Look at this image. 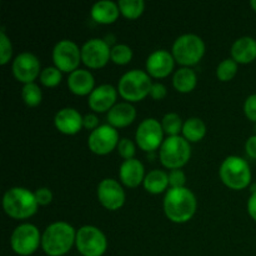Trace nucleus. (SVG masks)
<instances>
[{
  "instance_id": "obj_1",
  "label": "nucleus",
  "mask_w": 256,
  "mask_h": 256,
  "mask_svg": "<svg viewBox=\"0 0 256 256\" xmlns=\"http://www.w3.org/2000/svg\"><path fill=\"white\" fill-rule=\"evenodd\" d=\"M196 198L188 188H170L164 198V212L172 222L182 224L194 216L196 212Z\"/></svg>"
},
{
  "instance_id": "obj_2",
  "label": "nucleus",
  "mask_w": 256,
  "mask_h": 256,
  "mask_svg": "<svg viewBox=\"0 0 256 256\" xmlns=\"http://www.w3.org/2000/svg\"><path fill=\"white\" fill-rule=\"evenodd\" d=\"M76 232L66 222H54L48 225L42 235V248L49 256H62L72 249Z\"/></svg>"
},
{
  "instance_id": "obj_3",
  "label": "nucleus",
  "mask_w": 256,
  "mask_h": 256,
  "mask_svg": "<svg viewBox=\"0 0 256 256\" xmlns=\"http://www.w3.org/2000/svg\"><path fill=\"white\" fill-rule=\"evenodd\" d=\"M38 204L34 192L26 188L14 186L6 190L2 196V208L14 219H28L36 212Z\"/></svg>"
},
{
  "instance_id": "obj_4",
  "label": "nucleus",
  "mask_w": 256,
  "mask_h": 256,
  "mask_svg": "<svg viewBox=\"0 0 256 256\" xmlns=\"http://www.w3.org/2000/svg\"><path fill=\"white\" fill-rule=\"evenodd\" d=\"M222 182L230 189L242 190L249 186L252 182V169L242 158L230 155L222 160L219 169Z\"/></svg>"
},
{
  "instance_id": "obj_5",
  "label": "nucleus",
  "mask_w": 256,
  "mask_h": 256,
  "mask_svg": "<svg viewBox=\"0 0 256 256\" xmlns=\"http://www.w3.org/2000/svg\"><path fill=\"white\" fill-rule=\"evenodd\" d=\"M152 82L146 72L132 69L122 75L118 84V92L129 102H140L150 95Z\"/></svg>"
},
{
  "instance_id": "obj_6",
  "label": "nucleus",
  "mask_w": 256,
  "mask_h": 256,
  "mask_svg": "<svg viewBox=\"0 0 256 256\" xmlns=\"http://www.w3.org/2000/svg\"><path fill=\"white\" fill-rule=\"evenodd\" d=\"M205 52V42L199 35L186 32L175 39L172 54L179 64L184 66L194 65L199 62Z\"/></svg>"
},
{
  "instance_id": "obj_7",
  "label": "nucleus",
  "mask_w": 256,
  "mask_h": 256,
  "mask_svg": "<svg viewBox=\"0 0 256 256\" xmlns=\"http://www.w3.org/2000/svg\"><path fill=\"white\" fill-rule=\"evenodd\" d=\"M160 162L169 169H180L192 156L190 142L184 136H168L160 146Z\"/></svg>"
},
{
  "instance_id": "obj_8",
  "label": "nucleus",
  "mask_w": 256,
  "mask_h": 256,
  "mask_svg": "<svg viewBox=\"0 0 256 256\" xmlns=\"http://www.w3.org/2000/svg\"><path fill=\"white\" fill-rule=\"evenodd\" d=\"M75 245L82 256H102L108 249V240L99 228L84 225L76 232Z\"/></svg>"
},
{
  "instance_id": "obj_9",
  "label": "nucleus",
  "mask_w": 256,
  "mask_h": 256,
  "mask_svg": "<svg viewBox=\"0 0 256 256\" xmlns=\"http://www.w3.org/2000/svg\"><path fill=\"white\" fill-rule=\"evenodd\" d=\"M42 244V235L34 224L24 222L12 230L10 236V245L14 252L22 256L34 254Z\"/></svg>"
},
{
  "instance_id": "obj_10",
  "label": "nucleus",
  "mask_w": 256,
  "mask_h": 256,
  "mask_svg": "<svg viewBox=\"0 0 256 256\" xmlns=\"http://www.w3.org/2000/svg\"><path fill=\"white\" fill-rule=\"evenodd\" d=\"M52 60L58 69L65 72H72L79 66L82 49L72 40L62 39L52 48Z\"/></svg>"
},
{
  "instance_id": "obj_11",
  "label": "nucleus",
  "mask_w": 256,
  "mask_h": 256,
  "mask_svg": "<svg viewBox=\"0 0 256 256\" xmlns=\"http://www.w3.org/2000/svg\"><path fill=\"white\" fill-rule=\"evenodd\" d=\"M119 132L116 128L110 124L99 125L95 130L90 132L88 138V145L92 152L98 155H106L112 152L119 144Z\"/></svg>"
},
{
  "instance_id": "obj_12",
  "label": "nucleus",
  "mask_w": 256,
  "mask_h": 256,
  "mask_svg": "<svg viewBox=\"0 0 256 256\" xmlns=\"http://www.w3.org/2000/svg\"><path fill=\"white\" fill-rule=\"evenodd\" d=\"M164 136L162 122L154 118H146L139 124L135 134L138 145L145 152H154L159 146H162Z\"/></svg>"
},
{
  "instance_id": "obj_13",
  "label": "nucleus",
  "mask_w": 256,
  "mask_h": 256,
  "mask_svg": "<svg viewBox=\"0 0 256 256\" xmlns=\"http://www.w3.org/2000/svg\"><path fill=\"white\" fill-rule=\"evenodd\" d=\"M112 48L105 39L92 38L86 40L82 46V62L86 66L98 69L102 68L110 59Z\"/></svg>"
},
{
  "instance_id": "obj_14",
  "label": "nucleus",
  "mask_w": 256,
  "mask_h": 256,
  "mask_svg": "<svg viewBox=\"0 0 256 256\" xmlns=\"http://www.w3.org/2000/svg\"><path fill=\"white\" fill-rule=\"evenodd\" d=\"M100 204L108 210H118L124 205L125 192L118 180L106 178L99 182L96 189Z\"/></svg>"
},
{
  "instance_id": "obj_15",
  "label": "nucleus",
  "mask_w": 256,
  "mask_h": 256,
  "mask_svg": "<svg viewBox=\"0 0 256 256\" xmlns=\"http://www.w3.org/2000/svg\"><path fill=\"white\" fill-rule=\"evenodd\" d=\"M40 62L35 54L30 52H22L15 56L12 62V74L19 82L28 84L34 82L40 75Z\"/></svg>"
},
{
  "instance_id": "obj_16",
  "label": "nucleus",
  "mask_w": 256,
  "mask_h": 256,
  "mask_svg": "<svg viewBox=\"0 0 256 256\" xmlns=\"http://www.w3.org/2000/svg\"><path fill=\"white\" fill-rule=\"evenodd\" d=\"M174 64L175 59L169 50H154L146 59V72L154 78L168 76L174 69Z\"/></svg>"
},
{
  "instance_id": "obj_17",
  "label": "nucleus",
  "mask_w": 256,
  "mask_h": 256,
  "mask_svg": "<svg viewBox=\"0 0 256 256\" xmlns=\"http://www.w3.org/2000/svg\"><path fill=\"white\" fill-rule=\"evenodd\" d=\"M118 90L110 84H102L95 88L89 95V106L96 112H109L116 104Z\"/></svg>"
},
{
  "instance_id": "obj_18",
  "label": "nucleus",
  "mask_w": 256,
  "mask_h": 256,
  "mask_svg": "<svg viewBox=\"0 0 256 256\" xmlns=\"http://www.w3.org/2000/svg\"><path fill=\"white\" fill-rule=\"evenodd\" d=\"M82 118L74 108H62L55 114L54 124L62 134L74 135L82 128Z\"/></svg>"
},
{
  "instance_id": "obj_19",
  "label": "nucleus",
  "mask_w": 256,
  "mask_h": 256,
  "mask_svg": "<svg viewBox=\"0 0 256 256\" xmlns=\"http://www.w3.org/2000/svg\"><path fill=\"white\" fill-rule=\"evenodd\" d=\"M119 176L124 185L129 188H136L145 179L144 164L135 158L124 160L119 168Z\"/></svg>"
},
{
  "instance_id": "obj_20",
  "label": "nucleus",
  "mask_w": 256,
  "mask_h": 256,
  "mask_svg": "<svg viewBox=\"0 0 256 256\" xmlns=\"http://www.w3.org/2000/svg\"><path fill=\"white\" fill-rule=\"evenodd\" d=\"M108 122L114 128H124L132 124L136 118V109L129 102H116L108 112Z\"/></svg>"
},
{
  "instance_id": "obj_21",
  "label": "nucleus",
  "mask_w": 256,
  "mask_h": 256,
  "mask_svg": "<svg viewBox=\"0 0 256 256\" xmlns=\"http://www.w3.org/2000/svg\"><path fill=\"white\" fill-rule=\"evenodd\" d=\"M94 85V75L86 69L78 68L68 76V86H69L70 92L76 95H90V92L95 89Z\"/></svg>"
},
{
  "instance_id": "obj_22",
  "label": "nucleus",
  "mask_w": 256,
  "mask_h": 256,
  "mask_svg": "<svg viewBox=\"0 0 256 256\" xmlns=\"http://www.w3.org/2000/svg\"><path fill=\"white\" fill-rule=\"evenodd\" d=\"M232 58L238 64H249L256 59V39L252 36H240L232 45Z\"/></svg>"
},
{
  "instance_id": "obj_23",
  "label": "nucleus",
  "mask_w": 256,
  "mask_h": 256,
  "mask_svg": "<svg viewBox=\"0 0 256 256\" xmlns=\"http://www.w3.org/2000/svg\"><path fill=\"white\" fill-rule=\"evenodd\" d=\"M119 4L112 0H100L92 6L90 14L96 22L112 24L119 16Z\"/></svg>"
},
{
  "instance_id": "obj_24",
  "label": "nucleus",
  "mask_w": 256,
  "mask_h": 256,
  "mask_svg": "<svg viewBox=\"0 0 256 256\" xmlns=\"http://www.w3.org/2000/svg\"><path fill=\"white\" fill-rule=\"evenodd\" d=\"M142 184H144L145 190L150 194H160L169 186V174L164 170L154 169L145 175Z\"/></svg>"
},
{
  "instance_id": "obj_25",
  "label": "nucleus",
  "mask_w": 256,
  "mask_h": 256,
  "mask_svg": "<svg viewBox=\"0 0 256 256\" xmlns=\"http://www.w3.org/2000/svg\"><path fill=\"white\" fill-rule=\"evenodd\" d=\"M196 72L189 66H182L178 69L172 76L174 88L180 92H190L196 86Z\"/></svg>"
},
{
  "instance_id": "obj_26",
  "label": "nucleus",
  "mask_w": 256,
  "mask_h": 256,
  "mask_svg": "<svg viewBox=\"0 0 256 256\" xmlns=\"http://www.w3.org/2000/svg\"><path fill=\"white\" fill-rule=\"evenodd\" d=\"M206 134V125L200 118L192 116L185 120L182 125V136L189 142H200Z\"/></svg>"
},
{
  "instance_id": "obj_27",
  "label": "nucleus",
  "mask_w": 256,
  "mask_h": 256,
  "mask_svg": "<svg viewBox=\"0 0 256 256\" xmlns=\"http://www.w3.org/2000/svg\"><path fill=\"white\" fill-rule=\"evenodd\" d=\"M120 12L129 19H136L145 9L144 0H119Z\"/></svg>"
},
{
  "instance_id": "obj_28",
  "label": "nucleus",
  "mask_w": 256,
  "mask_h": 256,
  "mask_svg": "<svg viewBox=\"0 0 256 256\" xmlns=\"http://www.w3.org/2000/svg\"><path fill=\"white\" fill-rule=\"evenodd\" d=\"M182 118L176 112H168L162 116V126L164 132H166L168 136H176L180 132H182Z\"/></svg>"
},
{
  "instance_id": "obj_29",
  "label": "nucleus",
  "mask_w": 256,
  "mask_h": 256,
  "mask_svg": "<svg viewBox=\"0 0 256 256\" xmlns=\"http://www.w3.org/2000/svg\"><path fill=\"white\" fill-rule=\"evenodd\" d=\"M22 98L28 106H38L42 99V89L35 82H28L22 86Z\"/></svg>"
},
{
  "instance_id": "obj_30",
  "label": "nucleus",
  "mask_w": 256,
  "mask_h": 256,
  "mask_svg": "<svg viewBox=\"0 0 256 256\" xmlns=\"http://www.w3.org/2000/svg\"><path fill=\"white\" fill-rule=\"evenodd\" d=\"M132 49L128 44H115L112 46V52H110V59L115 62V64L124 65L132 60Z\"/></svg>"
},
{
  "instance_id": "obj_31",
  "label": "nucleus",
  "mask_w": 256,
  "mask_h": 256,
  "mask_svg": "<svg viewBox=\"0 0 256 256\" xmlns=\"http://www.w3.org/2000/svg\"><path fill=\"white\" fill-rule=\"evenodd\" d=\"M238 72V62L232 58H228L219 62L216 68V76L222 82H229Z\"/></svg>"
},
{
  "instance_id": "obj_32",
  "label": "nucleus",
  "mask_w": 256,
  "mask_h": 256,
  "mask_svg": "<svg viewBox=\"0 0 256 256\" xmlns=\"http://www.w3.org/2000/svg\"><path fill=\"white\" fill-rule=\"evenodd\" d=\"M62 70L58 69L56 66H46L40 72V82L45 86H56L62 82Z\"/></svg>"
},
{
  "instance_id": "obj_33",
  "label": "nucleus",
  "mask_w": 256,
  "mask_h": 256,
  "mask_svg": "<svg viewBox=\"0 0 256 256\" xmlns=\"http://www.w3.org/2000/svg\"><path fill=\"white\" fill-rule=\"evenodd\" d=\"M12 54V45L8 35L5 34V29H0V64L5 65L10 60Z\"/></svg>"
},
{
  "instance_id": "obj_34",
  "label": "nucleus",
  "mask_w": 256,
  "mask_h": 256,
  "mask_svg": "<svg viewBox=\"0 0 256 256\" xmlns=\"http://www.w3.org/2000/svg\"><path fill=\"white\" fill-rule=\"evenodd\" d=\"M118 152H119L120 156L124 158L125 160L132 159L135 155V144L132 142V140L122 138L118 144Z\"/></svg>"
},
{
  "instance_id": "obj_35",
  "label": "nucleus",
  "mask_w": 256,
  "mask_h": 256,
  "mask_svg": "<svg viewBox=\"0 0 256 256\" xmlns=\"http://www.w3.org/2000/svg\"><path fill=\"white\" fill-rule=\"evenodd\" d=\"M186 182V175L182 169H172L169 172L170 188H182Z\"/></svg>"
},
{
  "instance_id": "obj_36",
  "label": "nucleus",
  "mask_w": 256,
  "mask_h": 256,
  "mask_svg": "<svg viewBox=\"0 0 256 256\" xmlns=\"http://www.w3.org/2000/svg\"><path fill=\"white\" fill-rule=\"evenodd\" d=\"M244 112L248 119L256 122V94H252L246 98L244 102Z\"/></svg>"
},
{
  "instance_id": "obj_37",
  "label": "nucleus",
  "mask_w": 256,
  "mask_h": 256,
  "mask_svg": "<svg viewBox=\"0 0 256 256\" xmlns=\"http://www.w3.org/2000/svg\"><path fill=\"white\" fill-rule=\"evenodd\" d=\"M35 198H36V202L39 205H49L52 202V192L49 188H39L36 189V192H34Z\"/></svg>"
},
{
  "instance_id": "obj_38",
  "label": "nucleus",
  "mask_w": 256,
  "mask_h": 256,
  "mask_svg": "<svg viewBox=\"0 0 256 256\" xmlns=\"http://www.w3.org/2000/svg\"><path fill=\"white\" fill-rule=\"evenodd\" d=\"M168 89L162 82H152V89H150V96L155 100H162L166 96Z\"/></svg>"
},
{
  "instance_id": "obj_39",
  "label": "nucleus",
  "mask_w": 256,
  "mask_h": 256,
  "mask_svg": "<svg viewBox=\"0 0 256 256\" xmlns=\"http://www.w3.org/2000/svg\"><path fill=\"white\" fill-rule=\"evenodd\" d=\"M82 126L92 132V130H95L99 126V118L94 112H88L82 118Z\"/></svg>"
},
{
  "instance_id": "obj_40",
  "label": "nucleus",
  "mask_w": 256,
  "mask_h": 256,
  "mask_svg": "<svg viewBox=\"0 0 256 256\" xmlns=\"http://www.w3.org/2000/svg\"><path fill=\"white\" fill-rule=\"evenodd\" d=\"M245 150L248 155L252 159H256V135H252L245 142Z\"/></svg>"
},
{
  "instance_id": "obj_41",
  "label": "nucleus",
  "mask_w": 256,
  "mask_h": 256,
  "mask_svg": "<svg viewBox=\"0 0 256 256\" xmlns=\"http://www.w3.org/2000/svg\"><path fill=\"white\" fill-rule=\"evenodd\" d=\"M248 212L256 222V192H252L249 200H248Z\"/></svg>"
},
{
  "instance_id": "obj_42",
  "label": "nucleus",
  "mask_w": 256,
  "mask_h": 256,
  "mask_svg": "<svg viewBox=\"0 0 256 256\" xmlns=\"http://www.w3.org/2000/svg\"><path fill=\"white\" fill-rule=\"evenodd\" d=\"M250 6L256 12V0H252V2H250Z\"/></svg>"
}]
</instances>
